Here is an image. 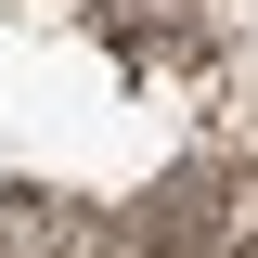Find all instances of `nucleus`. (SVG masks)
<instances>
[{"mask_svg": "<svg viewBox=\"0 0 258 258\" xmlns=\"http://www.w3.org/2000/svg\"><path fill=\"white\" fill-rule=\"evenodd\" d=\"M0 258H78V220L52 194H0Z\"/></svg>", "mask_w": 258, "mask_h": 258, "instance_id": "nucleus-2", "label": "nucleus"}, {"mask_svg": "<svg viewBox=\"0 0 258 258\" xmlns=\"http://www.w3.org/2000/svg\"><path fill=\"white\" fill-rule=\"evenodd\" d=\"M142 245H155V258H232V245H245L232 168H168V181L142 194Z\"/></svg>", "mask_w": 258, "mask_h": 258, "instance_id": "nucleus-1", "label": "nucleus"}]
</instances>
